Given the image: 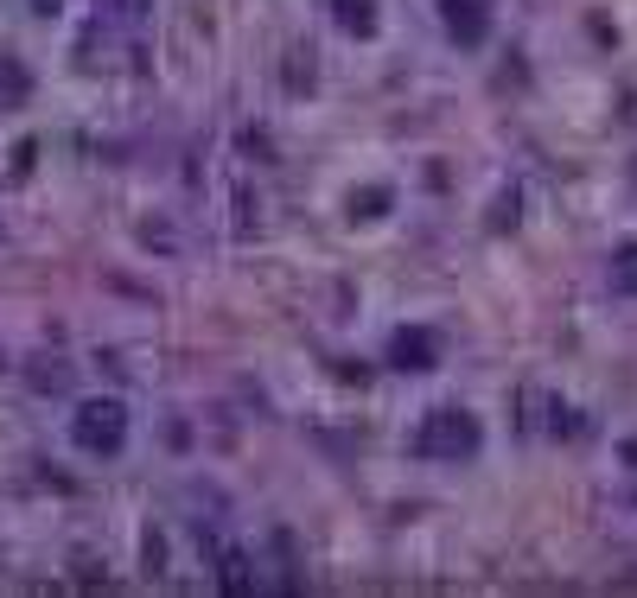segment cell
I'll list each match as a JSON object with an SVG mask.
<instances>
[{"instance_id":"1","label":"cell","mask_w":637,"mask_h":598,"mask_svg":"<svg viewBox=\"0 0 637 598\" xmlns=\"http://www.w3.org/2000/svg\"><path fill=\"white\" fill-rule=\"evenodd\" d=\"M478 446H485V433H478V420L466 408H434L415 427V452H421V459L459 465V459H478Z\"/></svg>"},{"instance_id":"2","label":"cell","mask_w":637,"mask_h":598,"mask_svg":"<svg viewBox=\"0 0 637 598\" xmlns=\"http://www.w3.org/2000/svg\"><path fill=\"white\" fill-rule=\"evenodd\" d=\"M71 439H77L83 452H122V439H128V408H122V401H90V408H77Z\"/></svg>"},{"instance_id":"3","label":"cell","mask_w":637,"mask_h":598,"mask_svg":"<svg viewBox=\"0 0 637 598\" xmlns=\"http://www.w3.org/2000/svg\"><path fill=\"white\" fill-rule=\"evenodd\" d=\"M389 363H395V369H434V363H440V338H434L427 325H402V331L389 338Z\"/></svg>"},{"instance_id":"4","label":"cell","mask_w":637,"mask_h":598,"mask_svg":"<svg viewBox=\"0 0 637 598\" xmlns=\"http://www.w3.org/2000/svg\"><path fill=\"white\" fill-rule=\"evenodd\" d=\"M446 32L459 45H485L491 32V0H446Z\"/></svg>"},{"instance_id":"5","label":"cell","mask_w":637,"mask_h":598,"mask_svg":"<svg viewBox=\"0 0 637 598\" xmlns=\"http://www.w3.org/2000/svg\"><path fill=\"white\" fill-rule=\"evenodd\" d=\"M332 13H338L344 32H357V39H370V32H376V0H332Z\"/></svg>"},{"instance_id":"6","label":"cell","mask_w":637,"mask_h":598,"mask_svg":"<svg viewBox=\"0 0 637 598\" xmlns=\"http://www.w3.org/2000/svg\"><path fill=\"white\" fill-rule=\"evenodd\" d=\"M612 293L637 299V242H625V249L612 255Z\"/></svg>"},{"instance_id":"7","label":"cell","mask_w":637,"mask_h":598,"mask_svg":"<svg viewBox=\"0 0 637 598\" xmlns=\"http://www.w3.org/2000/svg\"><path fill=\"white\" fill-rule=\"evenodd\" d=\"M389 210V191L370 185V191H351V217H383Z\"/></svg>"},{"instance_id":"8","label":"cell","mask_w":637,"mask_h":598,"mask_svg":"<svg viewBox=\"0 0 637 598\" xmlns=\"http://www.w3.org/2000/svg\"><path fill=\"white\" fill-rule=\"evenodd\" d=\"M32 389H71V369H32Z\"/></svg>"},{"instance_id":"9","label":"cell","mask_w":637,"mask_h":598,"mask_svg":"<svg viewBox=\"0 0 637 598\" xmlns=\"http://www.w3.org/2000/svg\"><path fill=\"white\" fill-rule=\"evenodd\" d=\"M243 567H249L243 554H230V560H223V586H230V592H243V586H249V573H243Z\"/></svg>"},{"instance_id":"10","label":"cell","mask_w":637,"mask_h":598,"mask_svg":"<svg viewBox=\"0 0 637 598\" xmlns=\"http://www.w3.org/2000/svg\"><path fill=\"white\" fill-rule=\"evenodd\" d=\"M504 223H516V191H510V198H497V217H491V230H504Z\"/></svg>"},{"instance_id":"11","label":"cell","mask_w":637,"mask_h":598,"mask_svg":"<svg viewBox=\"0 0 637 598\" xmlns=\"http://www.w3.org/2000/svg\"><path fill=\"white\" fill-rule=\"evenodd\" d=\"M147 7H153V0H115V13H122V20H141Z\"/></svg>"},{"instance_id":"12","label":"cell","mask_w":637,"mask_h":598,"mask_svg":"<svg viewBox=\"0 0 637 598\" xmlns=\"http://www.w3.org/2000/svg\"><path fill=\"white\" fill-rule=\"evenodd\" d=\"M32 13H58V0H32Z\"/></svg>"},{"instance_id":"13","label":"cell","mask_w":637,"mask_h":598,"mask_svg":"<svg viewBox=\"0 0 637 598\" xmlns=\"http://www.w3.org/2000/svg\"><path fill=\"white\" fill-rule=\"evenodd\" d=\"M625 465H637V439H625Z\"/></svg>"}]
</instances>
